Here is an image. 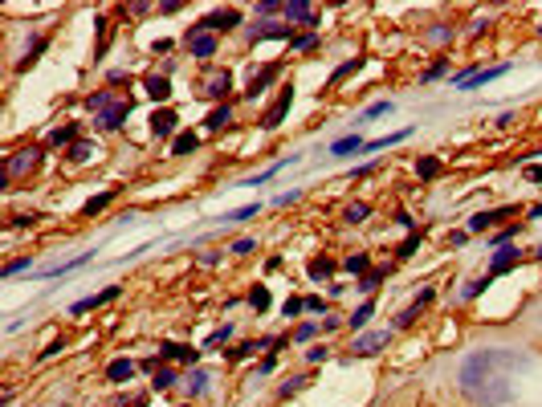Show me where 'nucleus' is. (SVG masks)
<instances>
[{
  "instance_id": "1",
  "label": "nucleus",
  "mask_w": 542,
  "mask_h": 407,
  "mask_svg": "<svg viewBox=\"0 0 542 407\" xmlns=\"http://www.w3.org/2000/svg\"><path fill=\"white\" fill-rule=\"evenodd\" d=\"M518 351H505V346H490V351H477L461 362V375H456V387L469 404L477 407H501L510 404L514 387H510V371L522 366Z\"/></svg>"
},
{
  "instance_id": "2",
  "label": "nucleus",
  "mask_w": 542,
  "mask_h": 407,
  "mask_svg": "<svg viewBox=\"0 0 542 407\" xmlns=\"http://www.w3.org/2000/svg\"><path fill=\"white\" fill-rule=\"evenodd\" d=\"M237 25H241V12H237V8H217V12L200 17L188 33H221V29L228 33V29H237Z\"/></svg>"
},
{
  "instance_id": "3",
  "label": "nucleus",
  "mask_w": 542,
  "mask_h": 407,
  "mask_svg": "<svg viewBox=\"0 0 542 407\" xmlns=\"http://www.w3.org/2000/svg\"><path fill=\"white\" fill-rule=\"evenodd\" d=\"M37 163H41V147H25V151H17V155H8V159H4V176H8V180L29 176Z\"/></svg>"
},
{
  "instance_id": "4",
  "label": "nucleus",
  "mask_w": 542,
  "mask_h": 407,
  "mask_svg": "<svg viewBox=\"0 0 542 407\" xmlns=\"http://www.w3.org/2000/svg\"><path fill=\"white\" fill-rule=\"evenodd\" d=\"M127 118H131V98H119V102H114V106H106V110H102L94 123H98L102 131H119Z\"/></svg>"
},
{
  "instance_id": "5",
  "label": "nucleus",
  "mask_w": 542,
  "mask_h": 407,
  "mask_svg": "<svg viewBox=\"0 0 542 407\" xmlns=\"http://www.w3.org/2000/svg\"><path fill=\"white\" fill-rule=\"evenodd\" d=\"M294 106V86H281V94H277V102H273L270 110L261 114V127L265 131H273V127H281V118H285V110Z\"/></svg>"
},
{
  "instance_id": "6",
  "label": "nucleus",
  "mask_w": 542,
  "mask_h": 407,
  "mask_svg": "<svg viewBox=\"0 0 542 407\" xmlns=\"http://www.w3.org/2000/svg\"><path fill=\"white\" fill-rule=\"evenodd\" d=\"M510 65H494V70H469V74H461L452 86L456 90H477V86H485V82H494V78H501Z\"/></svg>"
},
{
  "instance_id": "7",
  "label": "nucleus",
  "mask_w": 542,
  "mask_h": 407,
  "mask_svg": "<svg viewBox=\"0 0 542 407\" xmlns=\"http://www.w3.org/2000/svg\"><path fill=\"white\" fill-rule=\"evenodd\" d=\"M392 342V330H375V334H363V338H355V355L359 359H371V355H379L383 346Z\"/></svg>"
},
{
  "instance_id": "8",
  "label": "nucleus",
  "mask_w": 542,
  "mask_h": 407,
  "mask_svg": "<svg viewBox=\"0 0 542 407\" xmlns=\"http://www.w3.org/2000/svg\"><path fill=\"white\" fill-rule=\"evenodd\" d=\"M119 298V285H106L102 293H90V298H82V302H74L70 306V314H90V310H98V306H106V302H114Z\"/></svg>"
},
{
  "instance_id": "9",
  "label": "nucleus",
  "mask_w": 542,
  "mask_h": 407,
  "mask_svg": "<svg viewBox=\"0 0 542 407\" xmlns=\"http://www.w3.org/2000/svg\"><path fill=\"white\" fill-rule=\"evenodd\" d=\"M270 37H290L294 41V25H270V21H261V25L249 29V41H270Z\"/></svg>"
},
{
  "instance_id": "10",
  "label": "nucleus",
  "mask_w": 542,
  "mask_h": 407,
  "mask_svg": "<svg viewBox=\"0 0 542 407\" xmlns=\"http://www.w3.org/2000/svg\"><path fill=\"white\" fill-rule=\"evenodd\" d=\"M505 216H514V208H494V212H477V216H469V232H485V228H494L497 220H505Z\"/></svg>"
},
{
  "instance_id": "11",
  "label": "nucleus",
  "mask_w": 542,
  "mask_h": 407,
  "mask_svg": "<svg viewBox=\"0 0 542 407\" xmlns=\"http://www.w3.org/2000/svg\"><path fill=\"white\" fill-rule=\"evenodd\" d=\"M518 265V249H510V244H501L494 253V261H490V277H501V273H510Z\"/></svg>"
},
{
  "instance_id": "12",
  "label": "nucleus",
  "mask_w": 542,
  "mask_h": 407,
  "mask_svg": "<svg viewBox=\"0 0 542 407\" xmlns=\"http://www.w3.org/2000/svg\"><path fill=\"white\" fill-rule=\"evenodd\" d=\"M183 41L192 49V57H212V53H217V37H212V33H188Z\"/></svg>"
},
{
  "instance_id": "13",
  "label": "nucleus",
  "mask_w": 542,
  "mask_h": 407,
  "mask_svg": "<svg viewBox=\"0 0 542 407\" xmlns=\"http://www.w3.org/2000/svg\"><path fill=\"white\" fill-rule=\"evenodd\" d=\"M176 123H180V118H176V110H155V114H151V135H155V138H168L172 131H176Z\"/></svg>"
},
{
  "instance_id": "14",
  "label": "nucleus",
  "mask_w": 542,
  "mask_h": 407,
  "mask_svg": "<svg viewBox=\"0 0 542 407\" xmlns=\"http://www.w3.org/2000/svg\"><path fill=\"white\" fill-rule=\"evenodd\" d=\"M277 74H281V65H265L261 74H253V82H249L245 98H253V102H257V94H265V86H270V82H277Z\"/></svg>"
},
{
  "instance_id": "15",
  "label": "nucleus",
  "mask_w": 542,
  "mask_h": 407,
  "mask_svg": "<svg viewBox=\"0 0 542 407\" xmlns=\"http://www.w3.org/2000/svg\"><path fill=\"white\" fill-rule=\"evenodd\" d=\"M228 90H232V74H228V70H217V74L204 82V94H208V98H228Z\"/></svg>"
},
{
  "instance_id": "16",
  "label": "nucleus",
  "mask_w": 542,
  "mask_h": 407,
  "mask_svg": "<svg viewBox=\"0 0 542 407\" xmlns=\"http://www.w3.org/2000/svg\"><path fill=\"white\" fill-rule=\"evenodd\" d=\"M285 21H298V25H318V12L310 8V4L294 0V4H285Z\"/></svg>"
},
{
  "instance_id": "17",
  "label": "nucleus",
  "mask_w": 542,
  "mask_h": 407,
  "mask_svg": "<svg viewBox=\"0 0 542 407\" xmlns=\"http://www.w3.org/2000/svg\"><path fill=\"white\" fill-rule=\"evenodd\" d=\"M131 375H135V362L131 359H114L106 366V379H110V383H131Z\"/></svg>"
},
{
  "instance_id": "18",
  "label": "nucleus",
  "mask_w": 542,
  "mask_h": 407,
  "mask_svg": "<svg viewBox=\"0 0 542 407\" xmlns=\"http://www.w3.org/2000/svg\"><path fill=\"white\" fill-rule=\"evenodd\" d=\"M200 147V135L196 131H180V135L172 138V155H192Z\"/></svg>"
},
{
  "instance_id": "19",
  "label": "nucleus",
  "mask_w": 542,
  "mask_h": 407,
  "mask_svg": "<svg viewBox=\"0 0 542 407\" xmlns=\"http://www.w3.org/2000/svg\"><path fill=\"white\" fill-rule=\"evenodd\" d=\"M204 127H208V131H225V127H232V106H228V102L217 106V110L204 118Z\"/></svg>"
},
{
  "instance_id": "20",
  "label": "nucleus",
  "mask_w": 542,
  "mask_h": 407,
  "mask_svg": "<svg viewBox=\"0 0 542 407\" xmlns=\"http://www.w3.org/2000/svg\"><path fill=\"white\" fill-rule=\"evenodd\" d=\"M114 196H119L114 187H110V191H102V196H90V200L82 204V216H98V212H102V208H106V204H110Z\"/></svg>"
},
{
  "instance_id": "21",
  "label": "nucleus",
  "mask_w": 542,
  "mask_h": 407,
  "mask_svg": "<svg viewBox=\"0 0 542 407\" xmlns=\"http://www.w3.org/2000/svg\"><path fill=\"white\" fill-rule=\"evenodd\" d=\"M143 86H147V94H151L155 102H168V98H172V82H168V78H147Z\"/></svg>"
},
{
  "instance_id": "22",
  "label": "nucleus",
  "mask_w": 542,
  "mask_h": 407,
  "mask_svg": "<svg viewBox=\"0 0 542 407\" xmlns=\"http://www.w3.org/2000/svg\"><path fill=\"white\" fill-rule=\"evenodd\" d=\"M428 302H432V289H424V293H420V298H416V302L404 310V314H400V326H412V322H416V314H420Z\"/></svg>"
},
{
  "instance_id": "23",
  "label": "nucleus",
  "mask_w": 542,
  "mask_h": 407,
  "mask_svg": "<svg viewBox=\"0 0 542 407\" xmlns=\"http://www.w3.org/2000/svg\"><path fill=\"white\" fill-rule=\"evenodd\" d=\"M163 359H180V362H200V351H192V346H176V342H168V346H163Z\"/></svg>"
},
{
  "instance_id": "24",
  "label": "nucleus",
  "mask_w": 542,
  "mask_h": 407,
  "mask_svg": "<svg viewBox=\"0 0 542 407\" xmlns=\"http://www.w3.org/2000/svg\"><path fill=\"white\" fill-rule=\"evenodd\" d=\"M371 314H375V302H363L359 310H355V314L347 317V326H351V330H363V326L371 322Z\"/></svg>"
},
{
  "instance_id": "25",
  "label": "nucleus",
  "mask_w": 542,
  "mask_h": 407,
  "mask_svg": "<svg viewBox=\"0 0 542 407\" xmlns=\"http://www.w3.org/2000/svg\"><path fill=\"white\" fill-rule=\"evenodd\" d=\"M367 143H363L359 135H347V138H339L334 147H330V155H351V151H363Z\"/></svg>"
},
{
  "instance_id": "26",
  "label": "nucleus",
  "mask_w": 542,
  "mask_h": 407,
  "mask_svg": "<svg viewBox=\"0 0 542 407\" xmlns=\"http://www.w3.org/2000/svg\"><path fill=\"white\" fill-rule=\"evenodd\" d=\"M306 273H310L314 281H322V277H330V273H334V261H330V257H314V261L306 265Z\"/></svg>"
},
{
  "instance_id": "27",
  "label": "nucleus",
  "mask_w": 542,
  "mask_h": 407,
  "mask_svg": "<svg viewBox=\"0 0 542 407\" xmlns=\"http://www.w3.org/2000/svg\"><path fill=\"white\" fill-rule=\"evenodd\" d=\"M114 102H119V98H114L110 90H102V94H90V98H86V106H90V110H98V114H102L106 106H114Z\"/></svg>"
},
{
  "instance_id": "28",
  "label": "nucleus",
  "mask_w": 542,
  "mask_h": 407,
  "mask_svg": "<svg viewBox=\"0 0 542 407\" xmlns=\"http://www.w3.org/2000/svg\"><path fill=\"white\" fill-rule=\"evenodd\" d=\"M249 306H253L257 314H261V310H270V289H265V285H257V289L249 293Z\"/></svg>"
},
{
  "instance_id": "29",
  "label": "nucleus",
  "mask_w": 542,
  "mask_h": 407,
  "mask_svg": "<svg viewBox=\"0 0 542 407\" xmlns=\"http://www.w3.org/2000/svg\"><path fill=\"white\" fill-rule=\"evenodd\" d=\"M49 41L46 37H37V41H33V49H29V53H25V57H21V61H17V70H29V65H33V61H37V53H41V49H46Z\"/></svg>"
},
{
  "instance_id": "30",
  "label": "nucleus",
  "mask_w": 542,
  "mask_h": 407,
  "mask_svg": "<svg viewBox=\"0 0 542 407\" xmlns=\"http://www.w3.org/2000/svg\"><path fill=\"white\" fill-rule=\"evenodd\" d=\"M367 212H371L367 204H351V208L343 212V220H347V225H363V220H367Z\"/></svg>"
},
{
  "instance_id": "31",
  "label": "nucleus",
  "mask_w": 542,
  "mask_h": 407,
  "mask_svg": "<svg viewBox=\"0 0 542 407\" xmlns=\"http://www.w3.org/2000/svg\"><path fill=\"white\" fill-rule=\"evenodd\" d=\"M416 171H420V180H436V176H441V163H436V159H420Z\"/></svg>"
},
{
  "instance_id": "32",
  "label": "nucleus",
  "mask_w": 542,
  "mask_h": 407,
  "mask_svg": "<svg viewBox=\"0 0 542 407\" xmlns=\"http://www.w3.org/2000/svg\"><path fill=\"white\" fill-rule=\"evenodd\" d=\"M74 138H78V131H74V127H57V131L49 135V143H53V147H61V143H70V147H74Z\"/></svg>"
},
{
  "instance_id": "33",
  "label": "nucleus",
  "mask_w": 542,
  "mask_h": 407,
  "mask_svg": "<svg viewBox=\"0 0 542 407\" xmlns=\"http://www.w3.org/2000/svg\"><path fill=\"white\" fill-rule=\"evenodd\" d=\"M90 155H94L90 143H74V147H70V163H86Z\"/></svg>"
},
{
  "instance_id": "34",
  "label": "nucleus",
  "mask_w": 542,
  "mask_h": 407,
  "mask_svg": "<svg viewBox=\"0 0 542 407\" xmlns=\"http://www.w3.org/2000/svg\"><path fill=\"white\" fill-rule=\"evenodd\" d=\"M155 387H159V391H163V387H176V371H168V366L155 371Z\"/></svg>"
},
{
  "instance_id": "35",
  "label": "nucleus",
  "mask_w": 542,
  "mask_h": 407,
  "mask_svg": "<svg viewBox=\"0 0 542 407\" xmlns=\"http://www.w3.org/2000/svg\"><path fill=\"white\" fill-rule=\"evenodd\" d=\"M306 383H310V379H306V375H302V379H290V383H285V387H281V391H277V395H281V399H290V395H294V391H302V387H306Z\"/></svg>"
},
{
  "instance_id": "36",
  "label": "nucleus",
  "mask_w": 542,
  "mask_h": 407,
  "mask_svg": "<svg viewBox=\"0 0 542 407\" xmlns=\"http://www.w3.org/2000/svg\"><path fill=\"white\" fill-rule=\"evenodd\" d=\"M302 310H306V302H302V298H285V306H281V314H285V317L302 314Z\"/></svg>"
},
{
  "instance_id": "37",
  "label": "nucleus",
  "mask_w": 542,
  "mask_h": 407,
  "mask_svg": "<svg viewBox=\"0 0 542 407\" xmlns=\"http://www.w3.org/2000/svg\"><path fill=\"white\" fill-rule=\"evenodd\" d=\"M347 269H351V273H363V277H367V253H355V257H347Z\"/></svg>"
},
{
  "instance_id": "38",
  "label": "nucleus",
  "mask_w": 542,
  "mask_h": 407,
  "mask_svg": "<svg viewBox=\"0 0 542 407\" xmlns=\"http://www.w3.org/2000/svg\"><path fill=\"white\" fill-rule=\"evenodd\" d=\"M29 265H33L29 257H17V261H8V265H4V277H17V273H21V269H29Z\"/></svg>"
},
{
  "instance_id": "39",
  "label": "nucleus",
  "mask_w": 542,
  "mask_h": 407,
  "mask_svg": "<svg viewBox=\"0 0 542 407\" xmlns=\"http://www.w3.org/2000/svg\"><path fill=\"white\" fill-rule=\"evenodd\" d=\"M355 70H359V57H355V61H347V65H339V70H334V78H330V86H334V82H343V78H347V74H355Z\"/></svg>"
},
{
  "instance_id": "40",
  "label": "nucleus",
  "mask_w": 542,
  "mask_h": 407,
  "mask_svg": "<svg viewBox=\"0 0 542 407\" xmlns=\"http://www.w3.org/2000/svg\"><path fill=\"white\" fill-rule=\"evenodd\" d=\"M188 387H192V391H196V395H200V391H204V387H208V371H196V375H192V383H188Z\"/></svg>"
},
{
  "instance_id": "41",
  "label": "nucleus",
  "mask_w": 542,
  "mask_h": 407,
  "mask_svg": "<svg viewBox=\"0 0 542 407\" xmlns=\"http://www.w3.org/2000/svg\"><path fill=\"white\" fill-rule=\"evenodd\" d=\"M232 253H237V257H245V253H253V240H249V236H241V240H232Z\"/></svg>"
},
{
  "instance_id": "42",
  "label": "nucleus",
  "mask_w": 542,
  "mask_h": 407,
  "mask_svg": "<svg viewBox=\"0 0 542 407\" xmlns=\"http://www.w3.org/2000/svg\"><path fill=\"white\" fill-rule=\"evenodd\" d=\"M249 216H257V204H249V208H241V212H228L225 220H249Z\"/></svg>"
},
{
  "instance_id": "43",
  "label": "nucleus",
  "mask_w": 542,
  "mask_h": 407,
  "mask_svg": "<svg viewBox=\"0 0 542 407\" xmlns=\"http://www.w3.org/2000/svg\"><path fill=\"white\" fill-rule=\"evenodd\" d=\"M379 281H383V273L375 269V273H367V277H363V285H359V289H367V293H371V289H375Z\"/></svg>"
},
{
  "instance_id": "44",
  "label": "nucleus",
  "mask_w": 542,
  "mask_h": 407,
  "mask_svg": "<svg viewBox=\"0 0 542 407\" xmlns=\"http://www.w3.org/2000/svg\"><path fill=\"white\" fill-rule=\"evenodd\" d=\"M314 334H318V326H314V322H306V326H298V342H310Z\"/></svg>"
},
{
  "instance_id": "45",
  "label": "nucleus",
  "mask_w": 542,
  "mask_h": 407,
  "mask_svg": "<svg viewBox=\"0 0 542 407\" xmlns=\"http://www.w3.org/2000/svg\"><path fill=\"white\" fill-rule=\"evenodd\" d=\"M388 110H392V102H375V106H371L363 118H379V114H388Z\"/></svg>"
},
{
  "instance_id": "46",
  "label": "nucleus",
  "mask_w": 542,
  "mask_h": 407,
  "mask_svg": "<svg viewBox=\"0 0 542 407\" xmlns=\"http://www.w3.org/2000/svg\"><path fill=\"white\" fill-rule=\"evenodd\" d=\"M314 45H318L314 33H306V37H294V49H314Z\"/></svg>"
},
{
  "instance_id": "47",
  "label": "nucleus",
  "mask_w": 542,
  "mask_h": 407,
  "mask_svg": "<svg viewBox=\"0 0 542 407\" xmlns=\"http://www.w3.org/2000/svg\"><path fill=\"white\" fill-rule=\"evenodd\" d=\"M416 244H420V236H408L404 244H400V257H412V249H416Z\"/></svg>"
},
{
  "instance_id": "48",
  "label": "nucleus",
  "mask_w": 542,
  "mask_h": 407,
  "mask_svg": "<svg viewBox=\"0 0 542 407\" xmlns=\"http://www.w3.org/2000/svg\"><path fill=\"white\" fill-rule=\"evenodd\" d=\"M445 65H449V61H436V65H432V70L424 74V82H432V78H441V74H445Z\"/></svg>"
},
{
  "instance_id": "49",
  "label": "nucleus",
  "mask_w": 542,
  "mask_h": 407,
  "mask_svg": "<svg viewBox=\"0 0 542 407\" xmlns=\"http://www.w3.org/2000/svg\"><path fill=\"white\" fill-rule=\"evenodd\" d=\"M228 334H232V330H228V326H225V330H217V334H212V338H208V346H217V342H225Z\"/></svg>"
},
{
  "instance_id": "50",
  "label": "nucleus",
  "mask_w": 542,
  "mask_h": 407,
  "mask_svg": "<svg viewBox=\"0 0 542 407\" xmlns=\"http://www.w3.org/2000/svg\"><path fill=\"white\" fill-rule=\"evenodd\" d=\"M306 310H314V314H318V310H326V302H322V298H306Z\"/></svg>"
},
{
  "instance_id": "51",
  "label": "nucleus",
  "mask_w": 542,
  "mask_h": 407,
  "mask_svg": "<svg viewBox=\"0 0 542 407\" xmlns=\"http://www.w3.org/2000/svg\"><path fill=\"white\" fill-rule=\"evenodd\" d=\"M306 359H310V362H322V359H326V351H322V346H314V351H306Z\"/></svg>"
},
{
  "instance_id": "52",
  "label": "nucleus",
  "mask_w": 542,
  "mask_h": 407,
  "mask_svg": "<svg viewBox=\"0 0 542 407\" xmlns=\"http://www.w3.org/2000/svg\"><path fill=\"white\" fill-rule=\"evenodd\" d=\"M526 180H530V183H542V163H539V167H530V171H526Z\"/></svg>"
},
{
  "instance_id": "53",
  "label": "nucleus",
  "mask_w": 542,
  "mask_h": 407,
  "mask_svg": "<svg viewBox=\"0 0 542 407\" xmlns=\"http://www.w3.org/2000/svg\"><path fill=\"white\" fill-rule=\"evenodd\" d=\"M530 220H542V204H534V208H530Z\"/></svg>"
},
{
  "instance_id": "54",
  "label": "nucleus",
  "mask_w": 542,
  "mask_h": 407,
  "mask_svg": "<svg viewBox=\"0 0 542 407\" xmlns=\"http://www.w3.org/2000/svg\"><path fill=\"white\" fill-rule=\"evenodd\" d=\"M131 407H147V399H135V404H131Z\"/></svg>"
},
{
  "instance_id": "55",
  "label": "nucleus",
  "mask_w": 542,
  "mask_h": 407,
  "mask_svg": "<svg viewBox=\"0 0 542 407\" xmlns=\"http://www.w3.org/2000/svg\"><path fill=\"white\" fill-rule=\"evenodd\" d=\"M183 407H192V404H183Z\"/></svg>"
}]
</instances>
